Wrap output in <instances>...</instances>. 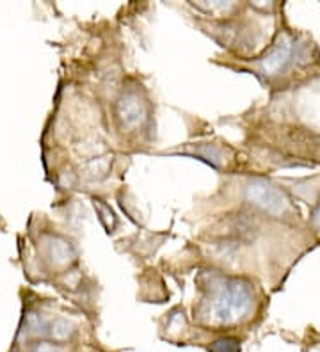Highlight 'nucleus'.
<instances>
[{"label":"nucleus","mask_w":320,"mask_h":352,"mask_svg":"<svg viewBox=\"0 0 320 352\" xmlns=\"http://www.w3.org/2000/svg\"><path fill=\"white\" fill-rule=\"evenodd\" d=\"M32 352H63V349L57 344H48V342H43V344L36 345Z\"/></svg>","instance_id":"9"},{"label":"nucleus","mask_w":320,"mask_h":352,"mask_svg":"<svg viewBox=\"0 0 320 352\" xmlns=\"http://www.w3.org/2000/svg\"><path fill=\"white\" fill-rule=\"evenodd\" d=\"M294 48L295 43L290 38H279L274 43V47L270 48L260 60H258V69L262 74L267 75V77H277L281 75L288 66H290L292 59H294Z\"/></svg>","instance_id":"3"},{"label":"nucleus","mask_w":320,"mask_h":352,"mask_svg":"<svg viewBox=\"0 0 320 352\" xmlns=\"http://www.w3.org/2000/svg\"><path fill=\"white\" fill-rule=\"evenodd\" d=\"M255 296L244 279H224L213 292L206 309V320L217 326H233L251 314Z\"/></svg>","instance_id":"1"},{"label":"nucleus","mask_w":320,"mask_h":352,"mask_svg":"<svg viewBox=\"0 0 320 352\" xmlns=\"http://www.w3.org/2000/svg\"><path fill=\"white\" fill-rule=\"evenodd\" d=\"M194 153H196L198 157H201L203 160H206L209 164H212L213 168H221L222 166L221 151L215 150L213 146H200V148H196V151H194Z\"/></svg>","instance_id":"8"},{"label":"nucleus","mask_w":320,"mask_h":352,"mask_svg":"<svg viewBox=\"0 0 320 352\" xmlns=\"http://www.w3.org/2000/svg\"><path fill=\"white\" fill-rule=\"evenodd\" d=\"M246 199L274 217H281L290 210V201L285 192L264 178L249 180V184L246 185Z\"/></svg>","instance_id":"2"},{"label":"nucleus","mask_w":320,"mask_h":352,"mask_svg":"<svg viewBox=\"0 0 320 352\" xmlns=\"http://www.w3.org/2000/svg\"><path fill=\"white\" fill-rule=\"evenodd\" d=\"M50 254L56 258V262L64 263V262H68L70 258L73 256V251H72V248L66 244V242L56 239V241L52 242V245H50Z\"/></svg>","instance_id":"7"},{"label":"nucleus","mask_w":320,"mask_h":352,"mask_svg":"<svg viewBox=\"0 0 320 352\" xmlns=\"http://www.w3.org/2000/svg\"><path fill=\"white\" fill-rule=\"evenodd\" d=\"M118 118H120L121 125L127 129H136L141 126L146 120V105L137 93L128 91L118 102Z\"/></svg>","instance_id":"4"},{"label":"nucleus","mask_w":320,"mask_h":352,"mask_svg":"<svg viewBox=\"0 0 320 352\" xmlns=\"http://www.w3.org/2000/svg\"><path fill=\"white\" fill-rule=\"evenodd\" d=\"M48 335H50L52 340H56V342H66L73 336L75 333V327H73L72 322H68L66 318H56L54 322L48 326Z\"/></svg>","instance_id":"5"},{"label":"nucleus","mask_w":320,"mask_h":352,"mask_svg":"<svg viewBox=\"0 0 320 352\" xmlns=\"http://www.w3.org/2000/svg\"><path fill=\"white\" fill-rule=\"evenodd\" d=\"M312 226L317 228V230H320V203L317 205V208L312 214Z\"/></svg>","instance_id":"10"},{"label":"nucleus","mask_w":320,"mask_h":352,"mask_svg":"<svg viewBox=\"0 0 320 352\" xmlns=\"http://www.w3.org/2000/svg\"><path fill=\"white\" fill-rule=\"evenodd\" d=\"M209 352H240V342L231 336H222L209 345Z\"/></svg>","instance_id":"6"}]
</instances>
